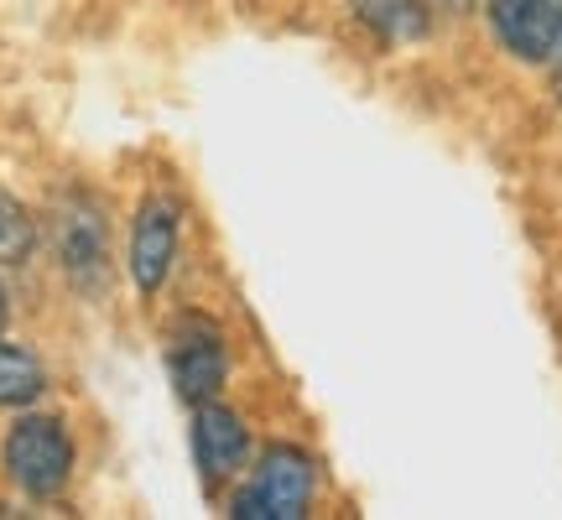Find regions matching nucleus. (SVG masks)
Wrapping results in <instances>:
<instances>
[{
  "label": "nucleus",
  "instance_id": "1a4fd4ad",
  "mask_svg": "<svg viewBox=\"0 0 562 520\" xmlns=\"http://www.w3.org/2000/svg\"><path fill=\"white\" fill-rule=\"evenodd\" d=\"M37 250V224L11 193H0V265H21Z\"/></svg>",
  "mask_w": 562,
  "mask_h": 520
},
{
  "label": "nucleus",
  "instance_id": "20e7f679",
  "mask_svg": "<svg viewBox=\"0 0 562 520\" xmlns=\"http://www.w3.org/2000/svg\"><path fill=\"white\" fill-rule=\"evenodd\" d=\"M490 26L510 58L558 63L562 58V0H484Z\"/></svg>",
  "mask_w": 562,
  "mask_h": 520
},
{
  "label": "nucleus",
  "instance_id": "6e6552de",
  "mask_svg": "<svg viewBox=\"0 0 562 520\" xmlns=\"http://www.w3.org/2000/svg\"><path fill=\"white\" fill-rule=\"evenodd\" d=\"M47 391V370L32 349L0 343V406H32Z\"/></svg>",
  "mask_w": 562,
  "mask_h": 520
},
{
  "label": "nucleus",
  "instance_id": "7ed1b4c3",
  "mask_svg": "<svg viewBox=\"0 0 562 520\" xmlns=\"http://www.w3.org/2000/svg\"><path fill=\"white\" fill-rule=\"evenodd\" d=\"M172 381L193 406L199 400H220V391L229 385V349H224V334L209 318L188 313V318L172 328Z\"/></svg>",
  "mask_w": 562,
  "mask_h": 520
},
{
  "label": "nucleus",
  "instance_id": "f257e3e1",
  "mask_svg": "<svg viewBox=\"0 0 562 520\" xmlns=\"http://www.w3.org/2000/svg\"><path fill=\"white\" fill-rule=\"evenodd\" d=\"M0 463H5V474H11L21 495L53 500L74 474V438H68V427L58 417H21L5 432Z\"/></svg>",
  "mask_w": 562,
  "mask_h": 520
},
{
  "label": "nucleus",
  "instance_id": "423d86ee",
  "mask_svg": "<svg viewBox=\"0 0 562 520\" xmlns=\"http://www.w3.org/2000/svg\"><path fill=\"white\" fill-rule=\"evenodd\" d=\"M178 260V203L172 199H146L131 229V276H136L140 297H157Z\"/></svg>",
  "mask_w": 562,
  "mask_h": 520
},
{
  "label": "nucleus",
  "instance_id": "0eeeda50",
  "mask_svg": "<svg viewBox=\"0 0 562 520\" xmlns=\"http://www.w3.org/2000/svg\"><path fill=\"white\" fill-rule=\"evenodd\" d=\"M63 240V265L74 271L79 281H94L104 265V224L94 208H79V214H63L58 224Z\"/></svg>",
  "mask_w": 562,
  "mask_h": 520
},
{
  "label": "nucleus",
  "instance_id": "9b49d317",
  "mask_svg": "<svg viewBox=\"0 0 562 520\" xmlns=\"http://www.w3.org/2000/svg\"><path fill=\"white\" fill-rule=\"evenodd\" d=\"M552 89H558V104H562V58H558V79H552Z\"/></svg>",
  "mask_w": 562,
  "mask_h": 520
},
{
  "label": "nucleus",
  "instance_id": "39448f33",
  "mask_svg": "<svg viewBox=\"0 0 562 520\" xmlns=\"http://www.w3.org/2000/svg\"><path fill=\"white\" fill-rule=\"evenodd\" d=\"M250 459V427L240 421V411H229L220 400H199V417H193V463L209 489L229 484Z\"/></svg>",
  "mask_w": 562,
  "mask_h": 520
},
{
  "label": "nucleus",
  "instance_id": "9d476101",
  "mask_svg": "<svg viewBox=\"0 0 562 520\" xmlns=\"http://www.w3.org/2000/svg\"><path fill=\"white\" fill-rule=\"evenodd\" d=\"M5 323H11V297H5V286H0V334H5Z\"/></svg>",
  "mask_w": 562,
  "mask_h": 520
},
{
  "label": "nucleus",
  "instance_id": "f03ea898",
  "mask_svg": "<svg viewBox=\"0 0 562 520\" xmlns=\"http://www.w3.org/2000/svg\"><path fill=\"white\" fill-rule=\"evenodd\" d=\"M313 484L318 468L302 448H266L256 474L235 495V516L240 520H302L313 505Z\"/></svg>",
  "mask_w": 562,
  "mask_h": 520
}]
</instances>
